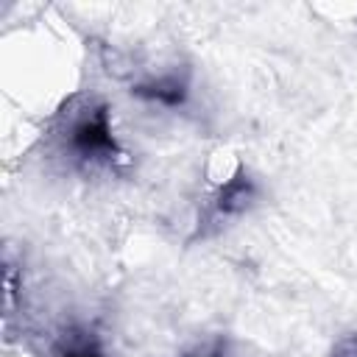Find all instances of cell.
<instances>
[{"label": "cell", "instance_id": "7a4b0ae2", "mask_svg": "<svg viewBox=\"0 0 357 357\" xmlns=\"http://www.w3.org/2000/svg\"><path fill=\"white\" fill-rule=\"evenodd\" d=\"M257 198H259L257 181H254L243 167H237L234 176H229V178L218 187L215 198L209 201L206 215H204V226H209V223L218 226V223H223V220H231V218L248 212Z\"/></svg>", "mask_w": 357, "mask_h": 357}, {"label": "cell", "instance_id": "3957f363", "mask_svg": "<svg viewBox=\"0 0 357 357\" xmlns=\"http://www.w3.org/2000/svg\"><path fill=\"white\" fill-rule=\"evenodd\" d=\"M128 92L134 98L145 100V103H156V106H165V109H181L190 98V73L170 70V73H162V75L131 84Z\"/></svg>", "mask_w": 357, "mask_h": 357}, {"label": "cell", "instance_id": "277c9868", "mask_svg": "<svg viewBox=\"0 0 357 357\" xmlns=\"http://www.w3.org/2000/svg\"><path fill=\"white\" fill-rule=\"evenodd\" d=\"M59 357H106L100 349H98V343H92V340H75V343H70V346H64L61 351H59Z\"/></svg>", "mask_w": 357, "mask_h": 357}, {"label": "cell", "instance_id": "8992f818", "mask_svg": "<svg viewBox=\"0 0 357 357\" xmlns=\"http://www.w3.org/2000/svg\"><path fill=\"white\" fill-rule=\"evenodd\" d=\"M181 357H223V340H212L209 346H201V349H192Z\"/></svg>", "mask_w": 357, "mask_h": 357}, {"label": "cell", "instance_id": "5b68a950", "mask_svg": "<svg viewBox=\"0 0 357 357\" xmlns=\"http://www.w3.org/2000/svg\"><path fill=\"white\" fill-rule=\"evenodd\" d=\"M329 357H357V335H349V337L337 340Z\"/></svg>", "mask_w": 357, "mask_h": 357}, {"label": "cell", "instance_id": "6da1fadb", "mask_svg": "<svg viewBox=\"0 0 357 357\" xmlns=\"http://www.w3.org/2000/svg\"><path fill=\"white\" fill-rule=\"evenodd\" d=\"M61 139L70 156L84 167H112L126 153L112 131V112L103 100L75 95L61 106Z\"/></svg>", "mask_w": 357, "mask_h": 357}]
</instances>
